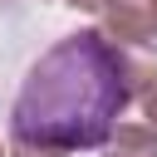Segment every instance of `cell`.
Here are the masks:
<instances>
[{"instance_id": "1", "label": "cell", "mask_w": 157, "mask_h": 157, "mask_svg": "<svg viewBox=\"0 0 157 157\" xmlns=\"http://www.w3.org/2000/svg\"><path fill=\"white\" fill-rule=\"evenodd\" d=\"M128 108L157 123V44H118L103 29H74L25 74L10 103V157L98 152Z\"/></svg>"}, {"instance_id": "2", "label": "cell", "mask_w": 157, "mask_h": 157, "mask_svg": "<svg viewBox=\"0 0 157 157\" xmlns=\"http://www.w3.org/2000/svg\"><path fill=\"white\" fill-rule=\"evenodd\" d=\"M93 15L118 44H157V0H93Z\"/></svg>"}, {"instance_id": "3", "label": "cell", "mask_w": 157, "mask_h": 157, "mask_svg": "<svg viewBox=\"0 0 157 157\" xmlns=\"http://www.w3.org/2000/svg\"><path fill=\"white\" fill-rule=\"evenodd\" d=\"M103 157H157V123L147 118H123L103 147Z\"/></svg>"}, {"instance_id": "4", "label": "cell", "mask_w": 157, "mask_h": 157, "mask_svg": "<svg viewBox=\"0 0 157 157\" xmlns=\"http://www.w3.org/2000/svg\"><path fill=\"white\" fill-rule=\"evenodd\" d=\"M0 157H10V152H5V147H0Z\"/></svg>"}]
</instances>
